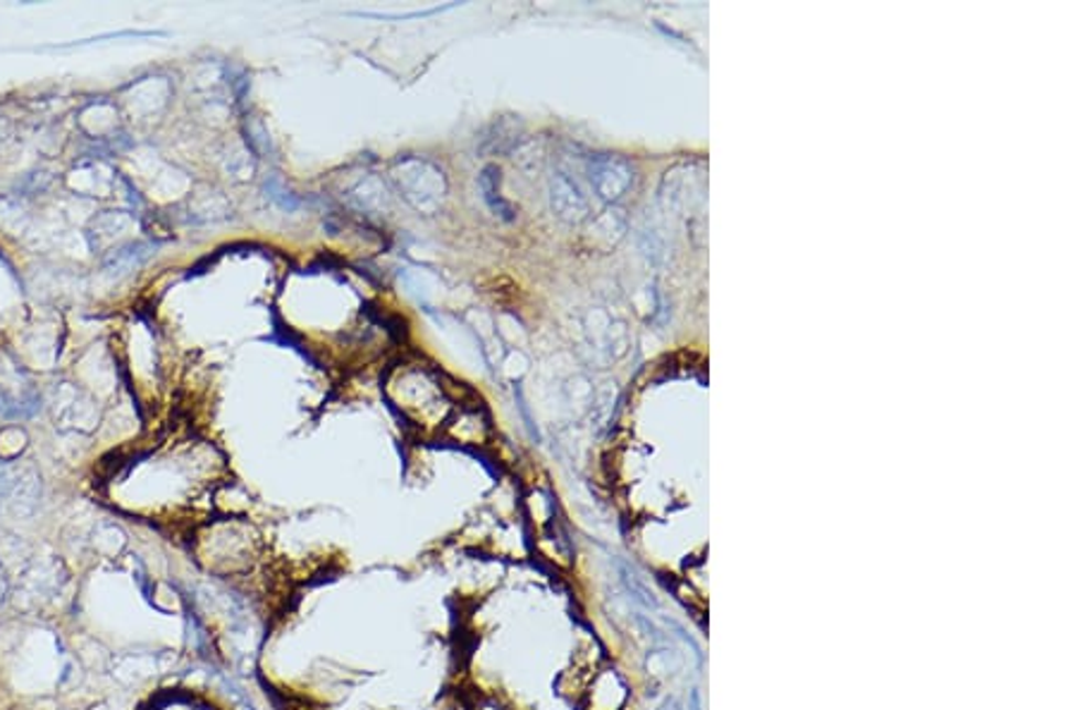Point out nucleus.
Wrapping results in <instances>:
<instances>
[{
    "label": "nucleus",
    "instance_id": "obj_1",
    "mask_svg": "<svg viewBox=\"0 0 1075 710\" xmlns=\"http://www.w3.org/2000/svg\"><path fill=\"white\" fill-rule=\"evenodd\" d=\"M390 180L395 192L423 216H436L448 198V178L436 163L419 159V155L395 161Z\"/></svg>",
    "mask_w": 1075,
    "mask_h": 710
},
{
    "label": "nucleus",
    "instance_id": "obj_2",
    "mask_svg": "<svg viewBox=\"0 0 1075 710\" xmlns=\"http://www.w3.org/2000/svg\"><path fill=\"white\" fill-rule=\"evenodd\" d=\"M67 584V572L61 560H29L10 581V595L20 607L36 610L55 601Z\"/></svg>",
    "mask_w": 1075,
    "mask_h": 710
},
{
    "label": "nucleus",
    "instance_id": "obj_3",
    "mask_svg": "<svg viewBox=\"0 0 1075 710\" xmlns=\"http://www.w3.org/2000/svg\"><path fill=\"white\" fill-rule=\"evenodd\" d=\"M591 182L600 198L616 202L634 184V165L622 155H598L591 163Z\"/></svg>",
    "mask_w": 1075,
    "mask_h": 710
},
{
    "label": "nucleus",
    "instance_id": "obj_4",
    "mask_svg": "<svg viewBox=\"0 0 1075 710\" xmlns=\"http://www.w3.org/2000/svg\"><path fill=\"white\" fill-rule=\"evenodd\" d=\"M550 206L555 216L565 223L577 225L588 218V198L581 187L567 173H555L550 180Z\"/></svg>",
    "mask_w": 1075,
    "mask_h": 710
},
{
    "label": "nucleus",
    "instance_id": "obj_5",
    "mask_svg": "<svg viewBox=\"0 0 1075 710\" xmlns=\"http://www.w3.org/2000/svg\"><path fill=\"white\" fill-rule=\"evenodd\" d=\"M161 670H163V658L158 656V653H149V650L122 653V656L112 658L110 663V675L125 687L143 685V681H149Z\"/></svg>",
    "mask_w": 1075,
    "mask_h": 710
},
{
    "label": "nucleus",
    "instance_id": "obj_6",
    "mask_svg": "<svg viewBox=\"0 0 1075 710\" xmlns=\"http://www.w3.org/2000/svg\"><path fill=\"white\" fill-rule=\"evenodd\" d=\"M347 198L354 208L370 213V216L390 211V192H387L385 182H380L378 178H366L362 182H356L350 190Z\"/></svg>",
    "mask_w": 1075,
    "mask_h": 710
},
{
    "label": "nucleus",
    "instance_id": "obj_7",
    "mask_svg": "<svg viewBox=\"0 0 1075 710\" xmlns=\"http://www.w3.org/2000/svg\"><path fill=\"white\" fill-rule=\"evenodd\" d=\"M6 498H10L14 513L18 515H32L39 505V498H41V484H39L36 472L26 469V472L12 474Z\"/></svg>",
    "mask_w": 1075,
    "mask_h": 710
},
{
    "label": "nucleus",
    "instance_id": "obj_8",
    "mask_svg": "<svg viewBox=\"0 0 1075 710\" xmlns=\"http://www.w3.org/2000/svg\"><path fill=\"white\" fill-rule=\"evenodd\" d=\"M479 184H481V192H483V202L487 204V208H491L495 216H502V218H512V208L509 204L505 202V198L499 196V170L495 165H487L481 178H479Z\"/></svg>",
    "mask_w": 1075,
    "mask_h": 710
},
{
    "label": "nucleus",
    "instance_id": "obj_9",
    "mask_svg": "<svg viewBox=\"0 0 1075 710\" xmlns=\"http://www.w3.org/2000/svg\"><path fill=\"white\" fill-rule=\"evenodd\" d=\"M125 546H127L125 534L118 527H112V524H104V527H98L92 534V548L100 558H118L125 550Z\"/></svg>",
    "mask_w": 1075,
    "mask_h": 710
},
{
    "label": "nucleus",
    "instance_id": "obj_10",
    "mask_svg": "<svg viewBox=\"0 0 1075 710\" xmlns=\"http://www.w3.org/2000/svg\"><path fill=\"white\" fill-rule=\"evenodd\" d=\"M147 247H127V249H120V251H115L112 254V259L108 263V268H118V271H132V268L137 263H141L143 259H147Z\"/></svg>",
    "mask_w": 1075,
    "mask_h": 710
},
{
    "label": "nucleus",
    "instance_id": "obj_11",
    "mask_svg": "<svg viewBox=\"0 0 1075 710\" xmlns=\"http://www.w3.org/2000/svg\"><path fill=\"white\" fill-rule=\"evenodd\" d=\"M221 687H223V691L227 693V699H233V703H235L239 710H256V706H254V703H251V699H249V693L244 691L241 687H237V681H235V679H227V677H223V679H221Z\"/></svg>",
    "mask_w": 1075,
    "mask_h": 710
},
{
    "label": "nucleus",
    "instance_id": "obj_12",
    "mask_svg": "<svg viewBox=\"0 0 1075 710\" xmlns=\"http://www.w3.org/2000/svg\"><path fill=\"white\" fill-rule=\"evenodd\" d=\"M6 595H10V577L6 574L3 567H0V605H3Z\"/></svg>",
    "mask_w": 1075,
    "mask_h": 710
},
{
    "label": "nucleus",
    "instance_id": "obj_13",
    "mask_svg": "<svg viewBox=\"0 0 1075 710\" xmlns=\"http://www.w3.org/2000/svg\"><path fill=\"white\" fill-rule=\"evenodd\" d=\"M89 710H118V708H115V706H112V703H108V701H104V703H96V706H92Z\"/></svg>",
    "mask_w": 1075,
    "mask_h": 710
}]
</instances>
